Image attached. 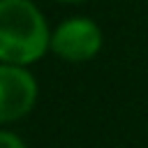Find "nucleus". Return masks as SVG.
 <instances>
[{
  "label": "nucleus",
  "mask_w": 148,
  "mask_h": 148,
  "mask_svg": "<svg viewBox=\"0 0 148 148\" xmlns=\"http://www.w3.org/2000/svg\"><path fill=\"white\" fill-rule=\"evenodd\" d=\"M37 79L23 65L0 62V125L28 116L37 102Z\"/></svg>",
  "instance_id": "obj_2"
},
{
  "label": "nucleus",
  "mask_w": 148,
  "mask_h": 148,
  "mask_svg": "<svg viewBox=\"0 0 148 148\" xmlns=\"http://www.w3.org/2000/svg\"><path fill=\"white\" fill-rule=\"evenodd\" d=\"M58 2H86V0H58Z\"/></svg>",
  "instance_id": "obj_5"
},
{
  "label": "nucleus",
  "mask_w": 148,
  "mask_h": 148,
  "mask_svg": "<svg viewBox=\"0 0 148 148\" xmlns=\"http://www.w3.org/2000/svg\"><path fill=\"white\" fill-rule=\"evenodd\" d=\"M0 148H25V143H23V139L18 134L0 130Z\"/></svg>",
  "instance_id": "obj_4"
},
{
  "label": "nucleus",
  "mask_w": 148,
  "mask_h": 148,
  "mask_svg": "<svg viewBox=\"0 0 148 148\" xmlns=\"http://www.w3.org/2000/svg\"><path fill=\"white\" fill-rule=\"evenodd\" d=\"M51 49L44 14L30 0H0V62L32 65Z\"/></svg>",
  "instance_id": "obj_1"
},
{
  "label": "nucleus",
  "mask_w": 148,
  "mask_h": 148,
  "mask_svg": "<svg viewBox=\"0 0 148 148\" xmlns=\"http://www.w3.org/2000/svg\"><path fill=\"white\" fill-rule=\"evenodd\" d=\"M102 49V30L95 21L74 16L51 32V51L67 62L92 60Z\"/></svg>",
  "instance_id": "obj_3"
}]
</instances>
